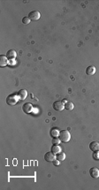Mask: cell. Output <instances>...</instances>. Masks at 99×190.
<instances>
[{
    "instance_id": "cell-10",
    "label": "cell",
    "mask_w": 99,
    "mask_h": 190,
    "mask_svg": "<svg viewBox=\"0 0 99 190\" xmlns=\"http://www.w3.org/2000/svg\"><path fill=\"white\" fill-rule=\"evenodd\" d=\"M17 95L21 100H25L28 96V92L26 89H21V90H19V92H18Z\"/></svg>"
},
{
    "instance_id": "cell-8",
    "label": "cell",
    "mask_w": 99,
    "mask_h": 190,
    "mask_svg": "<svg viewBox=\"0 0 99 190\" xmlns=\"http://www.w3.org/2000/svg\"><path fill=\"white\" fill-rule=\"evenodd\" d=\"M89 149L93 152H97V151H99V142H97V141H92V142H90Z\"/></svg>"
},
{
    "instance_id": "cell-19",
    "label": "cell",
    "mask_w": 99,
    "mask_h": 190,
    "mask_svg": "<svg viewBox=\"0 0 99 190\" xmlns=\"http://www.w3.org/2000/svg\"><path fill=\"white\" fill-rule=\"evenodd\" d=\"M93 158H94L95 160H99V151L93 153Z\"/></svg>"
},
{
    "instance_id": "cell-2",
    "label": "cell",
    "mask_w": 99,
    "mask_h": 190,
    "mask_svg": "<svg viewBox=\"0 0 99 190\" xmlns=\"http://www.w3.org/2000/svg\"><path fill=\"white\" fill-rule=\"evenodd\" d=\"M19 96H18V95L16 94H12L10 95V96H7L6 98V104H9V105H15L16 104L18 103V101H19Z\"/></svg>"
},
{
    "instance_id": "cell-11",
    "label": "cell",
    "mask_w": 99,
    "mask_h": 190,
    "mask_svg": "<svg viewBox=\"0 0 99 190\" xmlns=\"http://www.w3.org/2000/svg\"><path fill=\"white\" fill-rule=\"evenodd\" d=\"M50 135H51V137H53V138H55V137H58L59 136V134H60V130L58 128H57V127H53V128L50 129Z\"/></svg>"
},
{
    "instance_id": "cell-15",
    "label": "cell",
    "mask_w": 99,
    "mask_h": 190,
    "mask_svg": "<svg viewBox=\"0 0 99 190\" xmlns=\"http://www.w3.org/2000/svg\"><path fill=\"white\" fill-rule=\"evenodd\" d=\"M74 104L71 102H67L66 104H65V109L66 110H68V111H72L73 109H74Z\"/></svg>"
},
{
    "instance_id": "cell-1",
    "label": "cell",
    "mask_w": 99,
    "mask_h": 190,
    "mask_svg": "<svg viewBox=\"0 0 99 190\" xmlns=\"http://www.w3.org/2000/svg\"><path fill=\"white\" fill-rule=\"evenodd\" d=\"M58 138L60 139V141H61L62 142H68L71 139V134L67 130H62V131H60Z\"/></svg>"
},
{
    "instance_id": "cell-5",
    "label": "cell",
    "mask_w": 99,
    "mask_h": 190,
    "mask_svg": "<svg viewBox=\"0 0 99 190\" xmlns=\"http://www.w3.org/2000/svg\"><path fill=\"white\" fill-rule=\"evenodd\" d=\"M22 111L25 113H27V114H29V113L32 112V111H33V106H32V104H29V103H26V104H24L23 106H22Z\"/></svg>"
},
{
    "instance_id": "cell-4",
    "label": "cell",
    "mask_w": 99,
    "mask_h": 190,
    "mask_svg": "<svg viewBox=\"0 0 99 190\" xmlns=\"http://www.w3.org/2000/svg\"><path fill=\"white\" fill-rule=\"evenodd\" d=\"M53 109L57 112H61L65 109V104L61 101H56L53 103Z\"/></svg>"
},
{
    "instance_id": "cell-18",
    "label": "cell",
    "mask_w": 99,
    "mask_h": 190,
    "mask_svg": "<svg viewBox=\"0 0 99 190\" xmlns=\"http://www.w3.org/2000/svg\"><path fill=\"white\" fill-rule=\"evenodd\" d=\"M60 139L58 138V137H55V138H53L52 139V143H53V144H59L60 143Z\"/></svg>"
},
{
    "instance_id": "cell-7",
    "label": "cell",
    "mask_w": 99,
    "mask_h": 190,
    "mask_svg": "<svg viewBox=\"0 0 99 190\" xmlns=\"http://www.w3.org/2000/svg\"><path fill=\"white\" fill-rule=\"evenodd\" d=\"M8 63H9V60H8V58L6 56H5V55L0 56V66H1V67L6 66Z\"/></svg>"
},
{
    "instance_id": "cell-12",
    "label": "cell",
    "mask_w": 99,
    "mask_h": 190,
    "mask_svg": "<svg viewBox=\"0 0 99 190\" xmlns=\"http://www.w3.org/2000/svg\"><path fill=\"white\" fill-rule=\"evenodd\" d=\"M52 153L54 154H58V153L61 152V147L58 144H53V146L51 147V149H50Z\"/></svg>"
},
{
    "instance_id": "cell-13",
    "label": "cell",
    "mask_w": 99,
    "mask_h": 190,
    "mask_svg": "<svg viewBox=\"0 0 99 190\" xmlns=\"http://www.w3.org/2000/svg\"><path fill=\"white\" fill-rule=\"evenodd\" d=\"M86 74L88 75H93L96 74V67L94 66H89L86 68Z\"/></svg>"
},
{
    "instance_id": "cell-9",
    "label": "cell",
    "mask_w": 99,
    "mask_h": 190,
    "mask_svg": "<svg viewBox=\"0 0 99 190\" xmlns=\"http://www.w3.org/2000/svg\"><path fill=\"white\" fill-rule=\"evenodd\" d=\"M89 174L94 179H97V178H99V170L96 167H93L89 170Z\"/></svg>"
},
{
    "instance_id": "cell-14",
    "label": "cell",
    "mask_w": 99,
    "mask_h": 190,
    "mask_svg": "<svg viewBox=\"0 0 99 190\" xmlns=\"http://www.w3.org/2000/svg\"><path fill=\"white\" fill-rule=\"evenodd\" d=\"M16 56H17V53H16V51L13 50H8L7 53H6V57L9 58V59H14V58H16Z\"/></svg>"
},
{
    "instance_id": "cell-6",
    "label": "cell",
    "mask_w": 99,
    "mask_h": 190,
    "mask_svg": "<svg viewBox=\"0 0 99 190\" xmlns=\"http://www.w3.org/2000/svg\"><path fill=\"white\" fill-rule=\"evenodd\" d=\"M56 158L57 157H55V154L52 152H47L44 155V159H45L47 162H53Z\"/></svg>"
},
{
    "instance_id": "cell-20",
    "label": "cell",
    "mask_w": 99,
    "mask_h": 190,
    "mask_svg": "<svg viewBox=\"0 0 99 190\" xmlns=\"http://www.w3.org/2000/svg\"><path fill=\"white\" fill-rule=\"evenodd\" d=\"M59 162H60V161H59V160H58V159L56 158L55 160L53 161V165H55V166H58V165H59Z\"/></svg>"
},
{
    "instance_id": "cell-21",
    "label": "cell",
    "mask_w": 99,
    "mask_h": 190,
    "mask_svg": "<svg viewBox=\"0 0 99 190\" xmlns=\"http://www.w3.org/2000/svg\"><path fill=\"white\" fill-rule=\"evenodd\" d=\"M62 103H63L64 104H66V103H67V100H66V99H64V100L62 101Z\"/></svg>"
},
{
    "instance_id": "cell-3",
    "label": "cell",
    "mask_w": 99,
    "mask_h": 190,
    "mask_svg": "<svg viewBox=\"0 0 99 190\" xmlns=\"http://www.w3.org/2000/svg\"><path fill=\"white\" fill-rule=\"evenodd\" d=\"M28 17L30 19V21H37L41 17V14L38 11H32L29 13Z\"/></svg>"
},
{
    "instance_id": "cell-17",
    "label": "cell",
    "mask_w": 99,
    "mask_h": 190,
    "mask_svg": "<svg viewBox=\"0 0 99 190\" xmlns=\"http://www.w3.org/2000/svg\"><path fill=\"white\" fill-rule=\"evenodd\" d=\"M29 22H30V19L28 17H24L23 19H22V23L25 24V25L29 24Z\"/></svg>"
},
{
    "instance_id": "cell-16",
    "label": "cell",
    "mask_w": 99,
    "mask_h": 190,
    "mask_svg": "<svg viewBox=\"0 0 99 190\" xmlns=\"http://www.w3.org/2000/svg\"><path fill=\"white\" fill-rule=\"evenodd\" d=\"M57 159L59 161H64L66 159V154L63 152L58 153V154H57Z\"/></svg>"
}]
</instances>
